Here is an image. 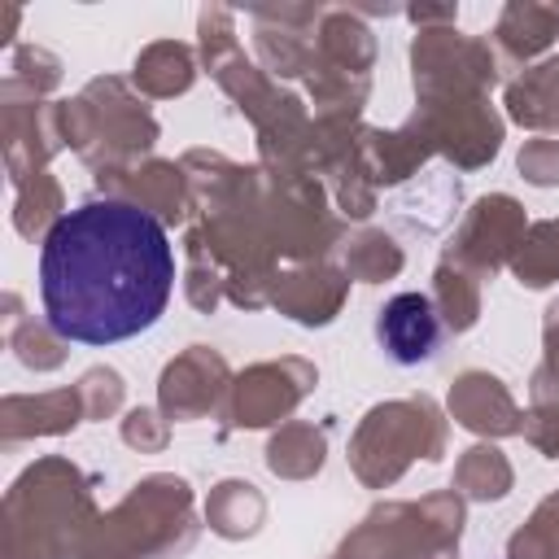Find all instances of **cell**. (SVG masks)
I'll return each instance as SVG.
<instances>
[{"label": "cell", "mask_w": 559, "mask_h": 559, "mask_svg": "<svg viewBox=\"0 0 559 559\" xmlns=\"http://www.w3.org/2000/svg\"><path fill=\"white\" fill-rule=\"evenodd\" d=\"M175 293L166 227L114 197L66 210L39 249V301L61 341L118 345L148 332Z\"/></svg>", "instance_id": "1"}, {"label": "cell", "mask_w": 559, "mask_h": 559, "mask_svg": "<svg viewBox=\"0 0 559 559\" xmlns=\"http://www.w3.org/2000/svg\"><path fill=\"white\" fill-rule=\"evenodd\" d=\"M441 336H445L441 314H437L432 297H424V293H397L376 314V341L402 367L428 362L441 349Z\"/></svg>", "instance_id": "2"}]
</instances>
